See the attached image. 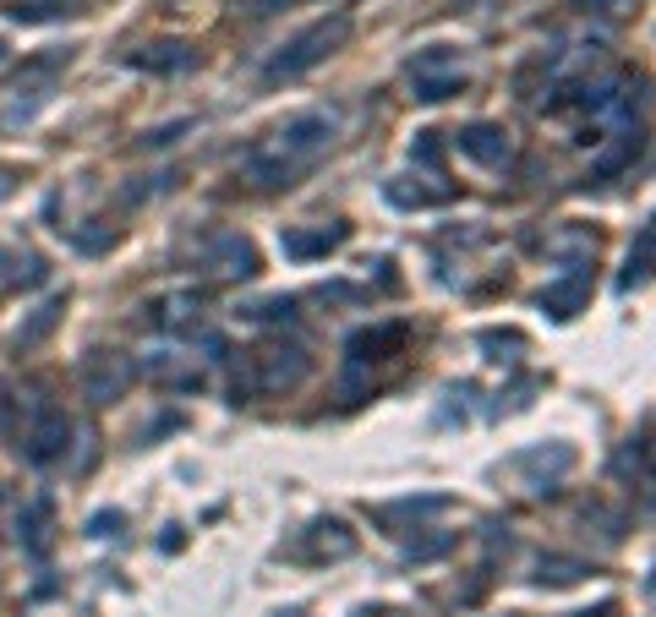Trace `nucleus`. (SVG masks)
<instances>
[{
    "mask_svg": "<svg viewBox=\"0 0 656 617\" xmlns=\"http://www.w3.org/2000/svg\"><path fill=\"white\" fill-rule=\"evenodd\" d=\"M334 132H339V115H334V110H307V115L285 121L263 148L247 154V175H252L258 186H291V180L334 143Z\"/></svg>",
    "mask_w": 656,
    "mask_h": 617,
    "instance_id": "f257e3e1",
    "label": "nucleus"
},
{
    "mask_svg": "<svg viewBox=\"0 0 656 617\" xmlns=\"http://www.w3.org/2000/svg\"><path fill=\"white\" fill-rule=\"evenodd\" d=\"M345 38H350V16H328V22H313L307 33H296V38H291V44H285V49H280V55L269 60V82H280V77L291 82V77L313 71V66H318V60H328V55H334V49H339Z\"/></svg>",
    "mask_w": 656,
    "mask_h": 617,
    "instance_id": "f03ea898",
    "label": "nucleus"
},
{
    "mask_svg": "<svg viewBox=\"0 0 656 617\" xmlns=\"http://www.w3.org/2000/svg\"><path fill=\"white\" fill-rule=\"evenodd\" d=\"M72 432H77V427H72V416H66V410H55V405H39L17 449H22V460H28V464H39V470H44V464H61V460H66V449H72Z\"/></svg>",
    "mask_w": 656,
    "mask_h": 617,
    "instance_id": "7ed1b4c3",
    "label": "nucleus"
},
{
    "mask_svg": "<svg viewBox=\"0 0 656 617\" xmlns=\"http://www.w3.org/2000/svg\"><path fill=\"white\" fill-rule=\"evenodd\" d=\"M72 66V49H50V55H33V60H22V71L11 77V93H17V110H11V121L17 115H28L33 104H44L50 99V88H55V77Z\"/></svg>",
    "mask_w": 656,
    "mask_h": 617,
    "instance_id": "20e7f679",
    "label": "nucleus"
},
{
    "mask_svg": "<svg viewBox=\"0 0 656 617\" xmlns=\"http://www.w3.org/2000/svg\"><path fill=\"white\" fill-rule=\"evenodd\" d=\"M132 377H138V366H132L127 355H116V350H94V355H83V394H88L94 405L121 399V394L132 388Z\"/></svg>",
    "mask_w": 656,
    "mask_h": 617,
    "instance_id": "39448f33",
    "label": "nucleus"
},
{
    "mask_svg": "<svg viewBox=\"0 0 656 617\" xmlns=\"http://www.w3.org/2000/svg\"><path fill=\"white\" fill-rule=\"evenodd\" d=\"M17 541H22V552L50 558V541H55V503H50V497H28V503H22V514H17Z\"/></svg>",
    "mask_w": 656,
    "mask_h": 617,
    "instance_id": "423d86ee",
    "label": "nucleus"
},
{
    "mask_svg": "<svg viewBox=\"0 0 656 617\" xmlns=\"http://www.w3.org/2000/svg\"><path fill=\"white\" fill-rule=\"evenodd\" d=\"M214 274H225V279H247V274H258V252L241 241V235H219L214 246H208V257H203Z\"/></svg>",
    "mask_w": 656,
    "mask_h": 617,
    "instance_id": "0eeeda50",
    "label": "nucleus"
},
{
    "mask_svg": "<svg viewBox=\"0 0 656 617\" xmlns=\"http://www.w3.org/2000/svg\"><path fill=\"white\" fill-rule=\"evenodd\" d=\"M258 372H263V377H258V388H269V394H274V388L302 383L307 355H302V350H263V355H258Z\"/></svg>",
    "mask_w": 656,
    "mask_h": 617,
    "instance_id": "6e6552de",
    "label": "nucleus"
},
{
    "mask_svg": "<svg viewBox=\"0 0 656 617\" xmlns=\"http://www.w3.org/2000/svg\"><path fill=\"white\" fill-rule=\"evenodd\" d=\"M127 60L143 66V71H186V66L197 60V49H192V44H143V49H132Z\"/></svg>",
    "mask_w": 656,
    "mask_h": 617,
    "instance_id": "1a4fd4ad",
    "label": "nucleus"
},
{
    "mask_svg": "<svg viewBox=\"0 0 656 617\" xmlns=\"http://www.w3.org/2000/svg\"><path fill=\"white\" fill-rule=\"evenodd\" d=\"M44 279V257L39 252H11V246H0V290H11V285H39Z\"/></svg>",
    "mask_w": 656,
    "mask_h": 617,
    "instance_id": "9d476101",
    "label": "nucleus"
},
{
    "mask_svg": "<svg viewBox=\"0 0 656 617\" xmlns=\"http://www.w3.org/2000/svg\"><path fill=\"white\" fill-rule=\"evenodd\" d=\"M61 311H66V296H50L44 307H39L28 322H22V328H17V339H11V344H17V350H33V344H39V339H44V333L61 322Z\"/></svg>",
    "mask_w": 656,
    "mask_h": 617,
    "instance_id": "9b49d317",
    "label": "nucleus"
},
{
    "mask_svg": "<svg viewBox=\"0 0 656 617\" xmlns=\"http://www.w3.org/2000/svg\"><path fill=\"white\" fill-rule=\"evenodd\" d=\"M460 148L471 158H482V164H503L509 158V143L492 132V126H471V132H460Z\"/></svg>",
    "mask_w": 656,
    "mask_h": 617,
    "instance_id": "f8f14e48",
    "label": "nucleus"
},
{
    "mask_svg": "<svg viewBox=\"0 0 656 617\" xmlns=\"http://www.w3.org/2000/svg\"><path fill=\"white\" fill-rule=\"evenodd\" d=\"M6 16H17V22H55V16H66V11H77L72 0H11V5H0Z\"/></svg>",
    "mask_w": 656,
    "mask_h": 617,
    "instance_id": "ddd939ff",
    "label": "nucleus"
},
{
    "mask_svg": "<svg viewBox=\"0 0 656 617\" xmlns=\"http://www.w3.org/2000/svg\"><path fill=\"white\" fill-rule=\"evenodd\" d=\"M345 241V230H324V235H285V252L291 257H318L328 246H339Z\"/></svg>",
    "mask_w": 656,
    "mask_h": 617,
    "instance_id": "4468645a",
    "label": "nucleus"
},
{
    "mask_svg": "<svg viewBox=\"0 0 656 617\" xmlns=\"http://www.w3.org/2000/svg\"><path fill=\"white\" fill-rule=\"evenodd\" d=\"M121 525H127V519L110 508V514H94V519H88V536H121Z\"/></svg>",
    "mask_w": 656,
    "mask_h": 617,
    "instance_id": "2eb2a0df",
    "label": "nucleus"
},
{
    "mask_svg": "<svg viewBox=\"0 0 656 617\" xmlns=\"http://www.w3.org/2000/svg\"><path fill=\"white\" fill-rule=\"evenodd\" d=\"M186 126H192V121H175V126H160V132H149V137H143V148H170V143H175V137H181Z\"/></svg>",
    "mask_w": 656,
    "mask_h": 617,
    "instance_id": "dca6fc26",
    "label": "nucleus"
},
{
    "mask_svg": "<svg viewBox=\"0 0 656 617\" xmlns=\"http://www.w3.org/2000/svg\"><path fill=\"white\" fill-rule=\"evenodd\" d=\"M17 191V169L11 164H0V197H11Z\"/></svg>",
    "mask_w": 656,
    "mask_h": 617,
    "instance_id": "f3484780",
    "label": "nucleus"
},
{
    "mask_svg": "<svg viewBox=\"0 0 656 617\" xmlns=\"http://www.w3.org/2000/svg\"><path fill=\"white\" fill-rule=\"evenodd\" d=\"M580 617H619V607H602V613H580Z\"/></svg>",
    "mask_w": 656,
    "mask_h": 617,
    "instance_id": "a211bd4d",
    "label": "nucleus"
},
{
    "mask_svg": "<svg viewBox=\"0 0 656 617\" xmlns=\"http://www.w3.org/2000/svg\"><path fill=\"white\" fill-rule=\"evenodd\" d=\"M0 60H6V38H0Z\"/></svg>",
    "mask_w": 656,
    "mask_h": 617,
    "instance_id": "6ab92c4d",
    "label": "nucleus"
}]
</instances>
